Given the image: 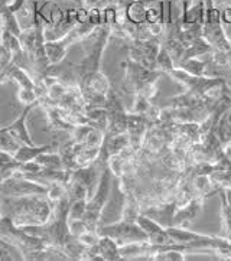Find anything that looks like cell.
<instances>
[{"mask_svg": "<svg viewBox=\"0 0 231 261\" xmlns=\"http://www.w3.org/2000/svg\"><path fill=\"white\" fill-rule=\"evenodd\" d=\"M6 81H8V75H6V69L3 68V69H0V84H3Z\"/></svg>", "mask_w": 231, "mask_h": 261, "instance_id": "35", "label": "cell"}, {"mask_svg": "<svg viewBox=\"0 0 231 261\" xmlns=\"http://www.w3.org/2000/svg\"><path fill=\"white\" fill-rule=\"evenodd\" d=\"M48 186L41 185L19 173L12 175L0 182V196H25V195H46Z\"/></svg>", "mask_w": 231, "mask_h": 261, "instance_id": "7", "label": "cell"}, {"mask_svg": "<svg viewBox=\"0 0 231 261\" xmlns=\"http://www.w3.org/2000/svg\"><path fill=\"white\" fill-rule=\"evenodd\" d=\"M87 202L88 199H74L69 202V210H68V218H84L87 212Z\"/></svg>", "mask_w": 231, "mask_h": 261, "instance_id": "29", "label": "cell"}, {"mask_svg": "<svg viewBox=\"0 0 231 261\" xmlns=\"http://www.w3.org/2000/svg\"><path fill=\"white\" fill-rule=\"evenodd\" d=\"M36 106H25L23 111L19 114V117L9 126L5 127V130L8 132L9 135L13 136L19 143L22 144H35L31 133H29V128H28V117L31 114V111L35 109Z\"/></svg>", "mask_w": 231, "mask_h": 261, "instance_id": "13", "label": "cell"}, {"mask_svg": "<svg viewBox=\"0 0 231 261\" xmlns=\"http://www.w3.org/2000/svg\"><path fill=\"white\" fill-rule=\"evenodd\" d=\"M98 253L103 257L104 261H116L121 260L120 255V245L107 236H100V240L97 243Z\"/></svg>", "mask_w": 231, "mask_h": 261, "instance_id": "18", "label": "cell"}, {"mask_svg": "<svg viewBox=\"0 0 231 261\" xmlns=\"http://www.w3.org/2000/svg\"><path fill=\"white\" fill-rule=\"evenodd\" d=\"M104 109L107 113L106 136H114L126 133L127 130V110L121 104L119 93L112 88L106 97Z\"/></svg>", "mask_w": 231, "mask_h": 261, "instance_id": "5", "label": "cell"}, {"mask_svg": "<svg viewBox=\"0 0 231 261\" xmlns=\"http://www.w3.org/2000/svg\"><path fill=\"white\" fill-rule=\"evenodd\" d=\"M217 136V139L220 140L221 146H225V144L230 142L231 139V106L228 109H225L221 113V116L218 118L217 124H215L214 130H213Z\"/></svg>", "mask_w": 231, "mask_h": 261, "instance_id": "17", "label": "cell"}, {"mask_svg": "<svg viewBox=\"0 0 231 261\" xmlns=\"http://www.w3.org/2000/svg\"><path fill=\"white\" fill-rule=\"evenodd\" d=\"M0 201L2 214L16 227L43 225L52 218V203L45 195L0 196Z\"/></svg>", "mask_w": 231, "mask_h": 261, "instance_id": "1", "label": "cell"}, {"mask_svg": "<svg viewBox=\"0 0 231 261\" xmlns=\"http://www.w3.org/2000/svg\"><path fill=\"white\" fill-rule=\"evenodd\" d=\"M162 46V42L159 38H150V39H143V41H130L129 46V59L135 61L137 64L155 69V61L156 55Z\"/></svg>", "mask_w": 231, "mask_h": 261, "instance_id": "8", "label": "cell"}, {"mask_svg": "<svg viewBox=\"0 0 231 261\" xmlns=\"http://www.w3.org/2000/svg\"><path fill=\"white\" fill-rule=\"evenodd\" d=\"M204 201L198 196H194L188 203L178 206L175 211V215H173V221H172V225L173 227H181V228H191V225L194 224V221L198 218V215L202 212L204 208Z\"/></svg>", "mask_w": 231, "mask_h": 261, "instance_id": "10", "label": "cell"}, {"mask_svg": "<svg viewBox=\"0 0 231 261\" xmlns=\"http://www.w3.org/2000/svg\"><path fill=\"white\" fill-rule=\"evenodd\" d=\"M221 22H223V26H231V5H225L221 9Z\"/></svg>", "mask_w": 231, "mask_h": 261, "instance_id": "32", "label": "cell"}, {"mask_svg": "<svg viewBox=\"0 0 231 261\" xmlns=\"http://www.w3.org/2000/svg\"><path fill=\"white\" fill-rule=\"evenodd\" d=\"M184 248H172V250H166L162 253L156 254L152 261H185L187 255H185Z\"/></svg>", "mask_w": 231, "mask_h": 261, "instance_id": "27", "label": "cell"}, {"mask_svg": "<svg viewBox=\"0 0 231 261\" xmlns=\"http://www.w3.org/2000/svg\"><path fill=\"white\" fill-rule=\"evenodd\" d=\"M176 67L175 65V61L172 59L171 54L168 52V49L163 46H161V49L158 52V55H156V61H155V69L156 71H159V72H162V74H166V72H169L171 69Z\"/></svg>", "mask_w": 231, "mask_h": 261, "instance_id": "23", "label": "cell"}, {"mask_svg": "<svg viewBox=\"0 0 231 261\" xmlns=\"http://www.w3.org/2000/svg\"><path fill=\"white\" fill-rule=\"evenodd\" d=\"M211 51H213L211 45L207 42L202 36H199V38H197V39L191 41V42L185 46V51H184L182 59L201 58V57H206V55H208ZM182 59H181V61H182Z\"/></svg>", "mask_w": 231, "mask_h": 261, "instance_id": "19", "label": "cell"}, {"mask_svg": "<svg viewBox=\"0 0 231 261\" xmlns=\"http://www.w3.org/2000/svg\"><path fill=\"white\" fill-rule=\"evenodd\" d=\"M145 26L149 35H150V38L165 36V26H163L162 20H159V22H146Z\"/></svg>", "mask_w": 231, "mask_h": 261, "instance_id": "31", "label": "cell"}, {"mask_svg": "<svg viewBox=\"0 0 231 261\" xmlns=\"http://www.w3.org/2000/svg\"><path fill=\"white\" fill-rule=\"evenodd\" d=\"M54 150V146L52 144H42V146H38V144H20V147L15 152V159L20 163H26V162H32L35 158H38L41 153L49 152Z\"/></svg>", "mask_w": 231, "mask_h": 261, "instance_id": "16", "label": "cell"}, {"mask_svg": "<svg viewBox=\"0 0 231 261\" xmlns=\"http://www.w3.org/2000/svg\"><path fill=\"white\" fill-rule=\"evenodd\" d=\"M228 48H230V52H231V35H228Z\"/></svg>", "mask_w": 231, "mask_h": 261, "instance_id": "36", "label": "cell"}, {"mask_svg": "<svg viewBox=\"0 0 231 261\" xmlns=\"http://www.w3.org/2000/svg\"><path fill=\"white\" fill-rule=\"evenodd\" d=\"M124 67V91L130 94H139L153 83H158L162 76V72L156 69H149L140 64H137L132 59H127V62L123 64Z\"/></svg>", "mask_w": 231, "mask_h": 261, "instance_id": "3", "label": "cell"}, {"mask_svg": "<svg viewBox=\"0 0 231 261\" xmlns=\"http://www.w3.org/2000/svg\"><path fill=\"white\" fill-rule=\"evenodd\" d=\"M126 16L129 22L135 25H143L147 19V6L140 2H130L126 6Z\"/></svg>", "mask_w": 231, "mask_h": 261, "instance_id": "21", "label": "cell"}, {"mask_svg": "<svg viewBox=\"0 0 231 261\" xmlns=\"http://www.w3.org/2000/svg\"><path fill=\"white\" fill-rule=\"evenodd\" d=\"M149 127H150V124L143 114H133V113L127 111V130H126V133L129 136L130 147L137 154L143 147Z\"/></svg>", "mask_w": 231, "mask_h": 261, "instance_id": "9", "label": "cell"}, {"mask_svg": "<svg viewBox=\"0 0 231 261\" xmlns=\"http://www.w3.org/2000/svg\"><path fill=\"white\" fill-rule=\"evenodd\" d=\"M68 194V188H67V184H62V182H52L51 185L48 186L46 189V199L54 205L58 201H61L64 196H67Z\"/></svg>", "mask_w": 231, "mask_h": 261, "instance_id": "25", "label": "cell"}, {"mask_svg": "<svg viewBox=\"0 0 231 261\" xmlns=\"http://www.w3.org/2000/svg\"><path fill=\"white\" fill-rule=\"evenodd\" d=\"M213 3H214L215 8H218L221 10L225 5H228V0H213Z\"/></svg>", "mask_w": 231, "mask_h": 261, "instance_id": "33", "label": "cell"}, {"mask_svg": "<svg viewBox=\"0 0 231 261\" xmlns=\"http://www.w3.org/2000/svg\"><path fill=\"white\" fill-rule=\"evenodd\" d=\"M136 222L139 224V227L145 231L149 243H153V244H168V243H172L168 232H166V228L161 225L159 222H156L150 217H147L145 214H139V217L136 218Z\"/></svg>", "mask_w": 231, "mask_h": 261, "instance_id": "12", "label": "cell"}, {"mask_svg": "<svg viewBox=\"0 0 231 261\" xmlns=\"http://www.w3.org/2000/svg\"><path fill=\"white\" fill-rule=\"evenodd\" d=\"M220 195V218H221V236L225 240L231 241V201L224 189L218 191Z\"/></svg>", "mask_w": 231, "mask_h": 261, "instance_id": "15", "label": "cell"}, {"mask_svg": "<svg viewBox=\"0 0 231 261\" xmlns=\"http://www.w3.org/2000/svg\"><path fill=\"white\" fill-rule=\"evenodd\" d=\"M176 208L178 206H176L175 201H163V202L152 203V205H147L145 208H142L140 214H145L147 217L155 219L156 222H159L165 228H168L172 225Z\"/></svg>", "mask_w": 231, "mask_h": 261, "instance_id": "11", "label": "cell"}, {"mask_svg": "<svg viewBox=\"0 0 231 261\" xmlns=\"http://www.w3.org/2000/svg\"><path fill=\"white\" fill-rule=\"evenodd\" d=\"M97 231L100 236H107L113 238L119 245L137 243V241H147L145 231L139 227L137 222L124 221V219H119L117 222L106 224V225L100 224Z\"/></svg>", "mask_w": 231, "mask_h": 261, "instance_id": "4", "label": "cell"}, {"mask_svg": "<svg viewBox=\"0 0 231 261\" xmlns=\"http://www.w3.org/2000/svg\"><path fill=\"white\" fill-rule=\"evenodd\" d=\"M20 144L22 143H19L13 136L9 135L5 127H0V150L15 154V152L20 147Z\"/></svg>", "mask_w": 231, "mask_h": 261, "instance_id": "26", "label": "cell"}, {"mask_svg": "<svg viewBox=\"0 0 231 261\" xmlns=\"http://www.w3.org/2000/svg\"><path fill=\"white\" fill-rule=\"evenodd\" d=\"M68 231L71 236L78 238V237H81L83 234L88 232V231H91V228L87 224V221L84 218H68ZM93 231H94V229H93Z\"/></svg>", "mask_w": 231, "mask_h": 261, "instance_id": "28", "label": "cell"}, {"mask_svg": "<svg viewBox=\"0 0 231 261\" xmlns=\"http://www.w3.org/2000/svg\"><path fill=\"white\" fill-rule=\"evenodd\" d=\"M166 75L171 78L173 83L181 85L185 91L199 94L204 97V94L213 88L214 85L224 81L223 76H198L189 74L188 71L182 69L179 67H175L169 72H166Z\"/></svg>", "mask_w": 231, "mask_h": 261, "instance_id": "6", "label": "cell"}, {"mask_svg": "<svg viewBox=\"0 0 231 261\" xmlns=\"http://www.w3.org/2000/svg\"><path fill=\"white\" fill-rule=\"evenodd\" d=\"M0 260L2 261H12V260H23V255L20 250L10 244L6 238L0 236Z\"/></svg>", "mask_w": 231, "mask_h": 261, "instance_id": "24", "label": "cell"}, {"mask_svg": "<svg viewBox=\"0 0 231 261\" xmlns=\"http://www.w3.org/2000/svg\"><path fill=\"white\" fill-rule=\"evenodd\" d=\"M152 106V101L145 98L143 95H139L135 94L133 97V104H132V109L129 110V113H133V114H143L145 116L146 111L149 110V107Z\"/></svg>", "mask_w": 231, "mask_h": 261, "instance_id": "30", "label": "cell"}, {"mask_svg": "<svg viewBox=\"0 0 231 261\" xmlns=\"http://www.w3.org/2000/svg\"><path fill=\"white\" fill-rule=\"evenodd\" d=\"M35 162L39 163L42 168L46 169H64V163H62V158H61L60 152H43L41 153L38 158H35Z\"/></svg>", "mask_w": 231, "mask_h": 261, "instance_id": "22", "label": "cell"}, {"mask_svg": "<svg viewBox=\"0 0 231 261\" xmlns=\"http://www.w3.org/2000/svg\"><path fill=\"white\" fill-rule=\"evenodd\" d=\"M113 173L110 169L106 168L101 172L100 180L97 184V188L93 192V195L88 198L87 202V212L84 215V219L87 224L90 225L91 229L97 231L100 224H101V217H103V211L107 205V201L110 198V192H112V184H113Z\"/></svg>", "mask_w": 231, "mask_h": 261, "instance_id": "2", "label": "cell"}, {"mask_svg": "<svg viewBox=\"0 0 231 261\" xmlns=\"http://www.w3.org/2000/svg\"><path fill=\"white\" fill-rule=\"evenodd\" d=\"M192 186H194L195 196L201 198L204 202L210 196H213L214 194H218L217 188H215L213 180H211V177L207 173H195L194 180H192Z\"/></svg>", "mask_w": 231, "mask_h": 261, "instance_id": "14", "label": "cell"}, {"mask_svg": "<svg viewBox=\"0 0 231 261\" xmlns=\"http://www.w3.org/2000/svg\"><path fill=\"white\" fill-rule=\"evenodd\" d=\"M2 215H3V214H2V201H0V218H2Z\"/></svg>", "mask_w": 231, "mask_h": 261, "instance_id": "37", "label": "cell"}, {"mask_svg": "<svg viewBox=\"0 0 231 261\" xmlns=\"http://www.w3.org/2000/svg\"><path fill=\"white\" fill-rule=\"evenodd\" d=\"M132 2H140L146 6H152V5H156V3H161L162 0H132Z\"/></svg>", "mask_w": 231, "mask_h": 261, "instance_id": "34", "label": "cell"}, {"mask_svg": "<svg viewBox=\"0 0 231 261\" xmlns=\"http://www.w3.org/2000/svg\"><path fill=\"white\" fill-rule=\"evenodd\" d=\"M176 67L188 71L189 74H192V75L210 76L208 75V67H210V64L207 62L206 59H202V57L201 58L182 59Z\"/></svg>", "mask_w": 231, "mask_h": 261, "instance_id": "20", "label": "cell"}]
</instances>
